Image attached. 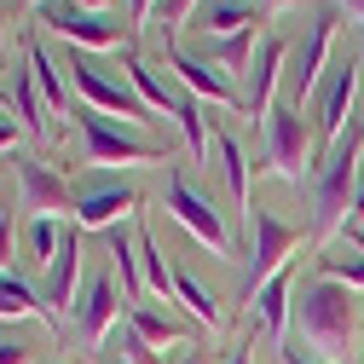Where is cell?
<instances>
[{
	"mask_svg": "<svg viewBox=\"0 0 364 364\" xmlns=\"http://www.w3.org/2000/svg\"><path fill=\"white\" fill-rule=\"evenodd\" d=\"M289 324L301 330L306 353H318L324 364H353V353H358V295L336 278H312L295 295Z\"/></svg>",
	"mask_w": 364,
	"mask_h": 364,
	"instance_id": "cell-1",
	"label": "cell"
},
{
	"mask_svg": "<svg viewBox=\"0 0 364 364\" xmlns=\"http://www.w3.org/2000/svg\"><path fill=\"white\" fill-rule=\"evenodd\" d=\"M358 151H364V110L347 122V133L324 151V162H318L312 173V232H341L347 214H353V186H358Z\"/></svg>",
	"mask_w": 364,
	"mask_h": 364,
	"instance_id": "cell-2",
	"label": "cell"
},
{
	"mask_svg": "<svg viewBox=\"0 0 364 364\" xmlns=\"http://www.w3.org/2000/svg\"><path fill=\"white\" fill-rule=\"evenodd\" d=\"M260 145H266V168L278 179H289V186H312V173H318L312 168V122H306L301 105H289V99L272 105V116L260 127Z\"/></svg>",
	"mask_w": 364,
	"mask_h": 364,
	"instance_id": "cell-3",
	"label": "cell"
},
{
	"mask_svg": "<svg viewBox=\"0 0 364 364\" xmlns=\"http://www.w3.org/2000/svg\"><path fill=\"white\" fill-rule=\"evenodd\" d=\"M75 122H81V162H93V168H110V162H168L162 145L139 139V133H127L116 127L105 110L93 105H75Z\"/></svg>",
	"mask_w": 364,
	"mask_h": 364,
	"instance_id": "cell-4",
	"label": "cell"
},
{
	"mask_svg": "<svg viewBox=\"0 0 364 364\" xmlns=\"http://www.w3.org/2000/svg\"><path fill=\"white\" fill-rule=\"evenodd\" d=\"M358 87H364V58H341V64H330L324 81H318V93H312V139H324V151L358 116Z\"/></svg>",
	"mask_w": 364,
	"mask_h": 364,
	"instance_id": "cell-5",
	"label": "cell"
},
{
	"mask_svg": "<svg viewBox=\"0 0 364 364\" xmlns=\"http://www.w3.org/2000/svg\"><path fill=\"white\" fill-rule=\"evenodd\" d=\"M249 225H255V243H249V272H243V289H249V301H255V289L266 284V278H278V272L289 266V255L301 249V225H289V220H278L272 208H249Z\"/></svg>",
	"mask_w": 364,
	"mask_h": 364,
	"instance_id": "cell-6",
	"label": "cell"
},
{
	"mask_svg": "<svg viewBox=\"0 0 364 364\" xmlns=\"http://www.w3.org/2000/svg\"><path fill=\"white\" fill-rule=\"evenodd\" d=\"M330 41H336V12L324 6V12H312V23H306V35L289 47V70H284V81H289V105H306L312 93H318V81L330 75Z\"/></svg>",
	"mask_w": 364,
	"mask_h": 364,
	"instance_id": "cell-7",
	"label": "cell"
},
{
	"mask_svg": "<svg viewBox=\"0 0 364 364\" xmlns=\"http://www.w3.org/2000/svg\"><path fill=\"white\" fill-rule=\"evenodd\" d=\"M70 81H75V93H81V105H93V110H105V116H122V122H151L145 110V99L133 93V81H116V75H105V64H93L81 47L70 53Z\"/></svg>",
	"mask_w": 364,
	"mask_h": 364,
	"instance_id": "cell-8",
	"label": "cell"
},
{
	"mask_svg": "<svg viewBox=\"0 0 364 364\" xmlns=\"http://www.w3.org/2000/svg\"><path fill=\"white\" fill-rule=\"evenodd\" d=\"M35 18L47 23L53 35H64L70 47H81V53H110V47H122V23H116L110 12L75 6V0H47V6H35Z\"/></svg>",
	"mask_w": 364,
	"mask_h": 364,
	"instance_id": "cell-9",
	"label": "cell"
},
{
	"mask_svg": "<svg viewBox=\"0 0 364 364\" xmlns=\"http://www.w3.org/2000/svg\"><path fill=\"white\" fill-rule=\"evenodd\" d=\"M162 203H168V214H173L179 225H186V232H191L203 249H214V255H232V232H225L220 208L186 186V173H168V186H162Z\"/></svg>",
	"mask_w": 364,
	"mask_h": 364,
	"instance_id": "cell-10",
	"label": "cell"
},
{
	"mask_svg": "<svg viewBox=\"0 0 364 364\" xmlns=\"http://www.w3.org/2000/svg\"><path fill=\"white\" fill-rule=\"evenodd\" d=\"M18 208H23V220H64V214L75 208L70 179L53 173L47 162L23 156V162H18Z\"/></svg>",
	"mask_w": 364,
	"mask_h": 364,
	"instance_id": "cell-11",
	"label": "cell"
},
{
	"mask_svg": "<svg viewBox=\"0 0 364 364\" xmlns=\"http://www.w3.org/2000/svg\"><path fill=\"white\" fill-rule=\"evenodd\" d=\"M284 70H289V47H284V41H260V53H255V64H249V75H243V99H237V110H243L249 122L266 127L272 105H278Z\"/></svg>",
	"mask_w": 364,
	"mask_h": 364,
	"instance_id": "cell-12",
	"label": "cell"
},
{
	"mask_svg": "<svg viewBox=\"0 0 364 364\" xmlns=\"http://www.w3.org/2000/svg\"><path fill=\"white\" fill-rule=\"evenodd\" d=\"M168 70H173V81L186 87V93H191L197 105H237V99H243L237 87H232V75H220L208 58L186 53L179 41H168Z\"/></svg>",
	"mask_w": 364,
	"mask_h": 364,
	"instance_id": "cell-13",
	"label": "cell"
},
{
	"mask_svg": "<svg viewBox=\"0 0 364 364\" xmlns=\"http://www.w3.org/2000/svg\"><path fill=\"white\" fill-rule=\"evenodd\" d=\"M139 208V186H127V179H105V186H87L75 197V225L81 232H110L122 225V214Z\"/></svg>",
	"mask_w": 364,
	"mask_h": 364,
	"instance_id": "cell-14",
	"label": "cell"
},
{
	"mask_svg": "<svg viewBox=\"0 0 364 364\" xmlns=\"http://www.w3.org/2000/svg\"><path fill=\"white\" fill-rule=\"evenodd\" d=\"M75 284H81V225H64V249H58L53 272L41 278V301H47V324L53 330H58V318L70 312V301H81Z\"/></svg>",
	"mask_w": 364,
	"mask_h": 364,
	"instance_id": "cell-15",
	"label": "cell"
},
{
	"mask_svg": "<svg viewBox=\"0 0 364 364\" xmlns=\"http://www.w3.org/2000/svg\"><path fill=\"white\" fill-rule=\"evenodd\" d=\"M116 312H122V301H116V272H93L87 289H81V301H75V330H81V341L99 347V341L110 336V324H116Z\"/></svg>",
	"mask_w": 364,
	"mask_h": 364,
	"instance_id": "cell-16",
	"label": "cell"
},
{
	"mask_svg": "<svg viewBox=\"0 0 364 364\" xmlns=\"http://www.w3.org/2000/svg\"><path fill=\"white\" fill-rule=\"evenodd\" d=\"M191 23L203 29V41H225V35H243V29H255V23H260V12L249 6V0H203Z\"/></svg>",
	"mask_w": 364,
	"mask_h": 364,
	"instance_id": "cell-17",
	"label": "cell"
},
{
	"mask_svg": "<svg viewBox=\"0 0 364 364\" xmlns=\"http://www.w3.org/2000/svg\"><path fill=\"white\" fill-rule=\"evenodd\" d=\"M255 318L266 324V336L272 341H284V330H289V312H295V295H289V266L278 272V278H266L260 289H255Z\"/></svg>",
	"mask_w": 364,
	"mask_h": 364,
	"instance_id": "cell-18",
	"label": "cell"
},
{
	"mask_svg": "<svg viewBox=\"0 0 364 364\" xmlns=\"http://www.w3.org/2000/svg\"><path fill=\"white\" fill-rule=\"evenodd\" d=\"M64 225L70 220H23V260L41 272V278L53 272V260L64 249Z\"/></svg>",
	"mask_w": 364,
	"mask_h": 364,
	"instance_id": "cell-19",
	"label": "cell"
},
{
	"mask_svg": "<svg viewBox=\"0 0 364 364\" xmlns=\"http://www.w3.org/2000/svg\"><path fill=\"white\" fill-rule=\"evenodd\" d=\"M255 53H260V35H255V29H243V35H225V41H203V58H208L220 75H249Z\"/></svg>",
	"mask_w": 364,
	"mask_h": 364,
	"instance_id": "cell-20",
	"label": "cell"
},
{
	"mask_svg": "<svg viewBox=\"0 0 364 364\" xmlns=\"http://www.w3.org/2000/svg\"><path fill=\"white\" fill-rule=\"evenodd\" d=\"M133 237H139V272H145V295L179 301V295H173V266H168V255L156 249V232H151V225H133Z\"/></svg>",
	"mask_w": 364,
	"mask_h": 364,
	"instance_id": "cell-21",
	"label": "cell"
},
{
	"mask_svg": "<svg viewBox=\"0 0 364 364\" xmlns=\"http://www.w3.org/2000/svg\"><path fill=\"white\" fill-rule=\"evenodd\" d=\"M12 110L23 116V127L35 133V139H53L47 99H41V87H35V70H18V75H12Z\"/></svg>",
	"mask_w": 364,
	"mask_h": 364,
	"instance_id": "cell-22",
	"label": "cell"
},
{
	"mask_svg": "<svg viewBox=\"0 0 364 364\" xmlns=\"http://www.w3.org/2000/svg\"><path fill=\"white\" fill-rule=\"evenodd\" d=\"M168 116H173V127H179V133H186V151H191V156H208V122H203V105H197L179 81H173Z\"/></svg>",
	"mask_w": 364,
	"mask_h": 364,
	"instance_id": "cell-23",
	"label": "cell"
},
{
	"mask_svg": "<svg viewBox=\"0 0 364 364\" xmlns=\"http://www.w3.org/2000/svg\"><path fill=\"white\" fill-rule=\"evenodd\" d=\"M23 58H29V70H35V87H41V99H47V110H70L64 70L47 58V47H41V41H29V47H23Z\"/></svg>",
	"mask_w": 364,
	"mask_h": 364,
	"instance_id": "cell-24",
	"label": "cell"
},
{
	"mask_svg": "<svg viewBox=\"0 0 364 364\" xmlns=\"http://www.w3.org/2000/svg\"><path fill=\"white\" fill-rule=\"evenodd\" d=\"M214 151H220V168H225V191H232V203H237V208H243V220H249V208H255V203H249V156H243V145L220 133Z\"/></svg>",
	"mask_w": 364,
	"mask_h": 364,
	"instance_id": "cell-25",
	"label": "cell"
},
{
	"mask_svg": "<svg viewBox=\"0 0 364 364\" xmlns=\"http://www.w3.org/2000/svg\"><path fill=\"white\" fill-rule=\"evenodd\" d=\"M173 295L186 301V306H191V312L203 318L208 330H214V324H225V312H220V301H214V289H203V278H197L191 266H173Z\"/></svg>",
	"mask_w": 364,
	"mask_h": 364,
	"instance_id": "cell-26",
	"label": "cell"
},
{
	"mask_svg": "<svg viewBox=\"0 0 364 364\" xmlns=\"http://www.w3.org/2000/svg\"><path fill=\"white\" fill-rule=\"evenodd\" d=\"M0 318H47V301L23 284V272H0Z\"/></svg>",
	"mask_w": 364,
	"mask_h": 364,
	"instance_id": "cell-27",
	"label": "cell"
},
{
	"mask_svg": "<svg viewBox=\"0 0 364 364\" xmlns=\"http://www.w3.org/2000/svg\"><path fill=\"white\" fill-rule=\"evenodd\" d=\"M318 266H324V278H336V284H347L353 295H364V255H358L353 243L324 249V255H318Z\"/></svg>",
	"mask_w": 364,
	"mask_h": 364,
	"instance_id": "cell-28",
	"label": "cell"
},
{
	"mask_svg": "<svg viewBox=\"0 0 364 364\" xmlns=\"http://www.w3.org/2000/svg\"><path fill=\"white\" fill-rule=\"evenodd\" d=\"M127 330H139L151 347H162V341H173V347H186L179 341V324L168 312H151V306H127Z\"/></svg>",
	"mask_w": 364,
	"mask_h": 364,
	"instance_id": "cell-29",
	"label": "cell"
},
{
	"mask_svg": "<svg viewBox=\"0 0 364 364\" xmlns=\"http://www.w3.org/2000/svg\"><path fill=\"white\" fill-rule=\"evenodd\" d=\"M116 347H122V364H162V353H156L139 330H122V341H116Z\"/></svg>",
	"mask_w": 364,
	"mask_h": 364,
	"instance_id": "cell-30",
	"label": "cell"
},
{
	"mask_svg": "<svg viewBox=\"0 0 364 364\" xmlns=\"http://www.w3.org/2000/svg\"><path fill=\"white\" fill-rule=\"evenodd\" d=\"M197 6H203V0H162V41H173L179 23H191Z\"/></svg>",
	"mask_w": 364,
	"mask_h": 364,
	"instance_id": "cell-31",
	"label": "cell"
},
{
	"mask_svg": "<svg viewBox=\"0 0 364 364\" xmlns=\"http://www.w3.org/2000/svg\"><path fill=\"white\" fill-rule=\"evenodd\" d=\"M18 243H12V208H0V272H18Z\"/></svg>",
	"mask_w": 364,
	"mask_h": 364,
	"instance_id": "cell-32",
	"label": "cell"
},
{
	"mask_svg": "<svg viewBox=\"0 0 364 364\" xmlns=\"http://www.w3.org/2000/svg\"><path fill=\"white\" fill-rule=\"evenodd\" d=\"M278 358H284V364H324L318 353H306L301 341H284V347H278Z\"/></svg>",
	"mask_w": 364,
	"mask_h": 364,
	"instance_id": "cell-33",
	"label": "cell"
},
{
	"mask_svg": "<svg viewBox=\"0 0 364 364\" xmlns=\"http://www.w3.org/2000/svg\"><path fill=\"white\" fill-rule=\"evenodd\" d=\"M0 364H29V347L12 341V336H0Z\"/></svg>",
	"mask_w": 364,
	"mask_h": 364,
	"instance_id": "cell-34",
	"label": "cell"
},
{
	"mask_svg": "<svg viewBox=\"0 0 364 364\" xmlns=\"http://www.w3.org/2000/svg\"><path fill=\"white\" fill-rule=\"evenodd\" d=\"M18 145V116H6V110H0V156H6Z\"/></svg>",
	"mask_w": 364,
	"mask_h": 364,
	"instance_id": "cell-35",
	"label": "cell"
},
{
	"mask_svg": "<svg viewBox=\"0 0 364 364\" xmlns=\"http://www.w3.org/2000/svg\"><path fill=\"white\" fill-rule=\"evenodd\" d=\"M347 225H364V168H358V186H353V214H347Z\"/></svg>",
	"mask_w": 364,
	"mask_h": 364,
	"instance_id": "cell-36",
	"label": "cell"
},
{
	"mask_svg": "<svg viewBox=\"0 0 364 364\" xmlns=\"http://www.w3.org/2000/svg\"><path fill=\"white\" fill-rule=\"evenodd\" d=\"M225 364H255V341H237L232 353H225Z\"/></svg>",
	"mask_w": 364,
	"mask_h": 364,
	"instance_id": "cell-37",
	"label": "cell"
},
{
	"mask_svg": "<svg viewBox=\"0 0 364 364\" xmlns=\"http://www.w3.org/2000/svg\"><path fill=\"white\" fill-rule=\"evenodd\" d=\"M151 6H156V0H127V18L133 23H151Z\"/></svg>",
	"mask_w": 364,
	"mask_h": 364,
	"instance_id": "cell-38",
	"label": "cell"
},
{
	"mask_svg": "<svg viewBox=\"0 0 364 364\" xmlns=\"http://www.w3.org/2000/svg\"><path fill=\"white\" fill-rule=\"evenodd\" d=\"M255 6H260V12H289L295 0H255Z\"/></svg>",
	"mask_w": 364,
	"mask_h": 364,
	"instance_id": "cell-39",
	"label": "cell"
},
{
	"mask_svg": "<svg viewBox=\"0 0 364 364\" xmlns=\"http://www.w3.org/2000/svg\"><path fill=\"white\" fill-rule=\"evenodd\" d=\"M341 6H347V18H353V23H364V0H341Z\"/></svg>",
	"mask_w": 364,
	"mask_h": 364,
	"instance_id": "cell-40",
	"label": "cell"
},
{
	"mask_svg": "<svg viewBox=\"0 0 364 364\" xmlns=\"http://www.w3.org/2000/svg\"><path fill=\"white\" fill-rule=\"evenodd\" d=\"M347 243H353V249L364 255V225H347Z\"/></svg>",
	"mask_w": 364,
	"mask_h": 364,
	"instance_id": "cell-41",
	"label": "cell"
},
{
	"mask_svg": "<svg viewBox=\"0 0 364 364\" xmlns=\"http://www.w3.org/2000/svg\"><path fill=\"white\" fill-rule=\"evenodd\" d=\"M179 364H208V358H203L197 347H186V353H179Z\"/></svg>",
	"mask_w": 364,
	"mask_h": 364,
	"instance_id": "cell-42",
	"label": "cell"
},
{
	"mask_svg": "<svg viewBox=\"0 0 364 364\" xmlns=\"http://www.w3.org/2000/svg\"><path fill=\"white\" fill-rule=\"evenodd\" d=\"M75 6H87V12H110V0H75Z\"/></svg>",
	"mask_w": 364,
	"mask_h": 364,
	"instance_id": "cell-43",
	"label": "cell"
},
{
	"mask_svg": "<svg viewBox=\"0 0 364 364\" xmlns=\"http://www.w3.org/2000/svg\"><path fill=\"white\" fill-rule=\"evenodd\" d=\"M0 35H6V0H0Z\"/></svg>",
	"mask_w": 364,
	"mask_h": 364,
	"instance_id": "cell-44",
	"label": "cell"
},
{
	"mask_svg": "<svg viewBox=\"0 0 364 364\" xmlns=\"http://www.w3.org/2000/svg\"><path fill=\"white\" fill-rule=\"evenodd\" d=\"M35 6H47V0H35Z\"/></svg>",
	"mask_w": 364,
	"mask_h": 364,
	"instance_id": "cell-45",
	"label": "cell"
},
{
	"mask_svg": "<svg viewBox=\"0 0 364 364\" xmlns=\"http://www.w3.org/2000/svg\"><path fill=\"white\" fill-rule=\"evenodd\" d=\"M358 58H364V53H358Z\"/></svg>",
	"mask_w": 364,
	"mask_h": 364,
	"instance_id": "cell-46",
	"label": "cell"
}]
</instances>
